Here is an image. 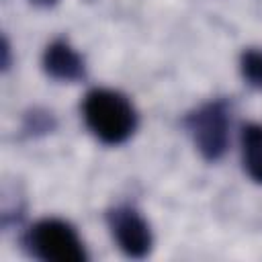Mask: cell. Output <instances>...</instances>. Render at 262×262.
<instances>
[{
	"mask_svg": "<svg viewBox=\"0 0 262 262\" xmlns=\"http://www.w3.org/2000/svg\"><path fill=\"white\" fill-rule=\"evenodd\" d=\"M84 119L104 143H123L137 125L131 102L115 90H92L84 98Z\"/></svg>",
	"mask_w": 262,
	"mask_h": 262,
	"instance_id": "obj_1",
	"label": "cell"
},
{
	"mask_svg": "<svg viewBox=\"0 0 262 262\" xmlns=\"http://www.w3.org/2000/svg\"><path fill=\"white\" fill-rule=\"evenodd\" d=\"M33 256L45 262H84V246L74 227L59 219H43L35 223L27 235Z\"/></svg>",
	"mask_w": 262,
	"mask_h": 262,
	"instance_id": "obj_2",
	"label": "cell"
},
{
	"mask_svg": "<svg viewBox=\"0 0 262 262\" xmlns=\"http://www.w3.org/2000/svg\"><path fill=\"white\" fill-rule=\"evenodd\" d=\"M188 129L194 145L207 160L223 156L229 137V119L223 102H211L188 117Z\"/></svg>",
	"mask_w": 262,
	"mask_h": 262,
	"instance_id": "obj_3",
	"label": "cell"
},
{
	"mask_svg": "<svg viewBox=\"0 0 262 262\" xmlns=\"http://www.w3.org/2000/svg\"><path fill=\"white\" fill-rule=\"evenodd\" d=\"M108 225L113 229V235L119 244V248L131 256V258H143L151 248V231L145 223V219L129 209L119 207L108 213Z\"/></svg>",
	"mask_w": 262,
	"mask_h": 262,
	"instance_id": "obj_4",
	"label": "cell"
},
{
	"mask_svg": "<svg viewBox=\"0 0 262 262\" xmlns=\"http://www.w3.org/2000/svg\"><path fill=\"white\" fill-rule=\"evenodd\" d=\"M45 72L55 80H80L84 78V59L66 43V41H53L43 55Z\"/></svg>",
	"mask_w": 262,
	"mask_h": 262,
	"instance_id": "obj_5",
	"label": "cell"
},
{
	"mask_svg": "<svg viewBox=\"0 0 262 262\" xmlns=\"http://www.w3.org/2000/svg\"><path fill=\"white\" fill-rule=\"evenodd\" d=\"M242 147H244V166L248 174L262 182V127L248 125L242 135Z\"/></svg>",
	"mask_w": 262,
	"mask_h": 262,
	"instance_id": "obj_6",
	"label": "cell"
},
{
	"mask_svg": "<svg viewBox=\"0 0 262 262\" xmlns=\"http://www.w3.org/2000/svg\"><path fill=\"white\" fill-rule=\"evenodd\" d=\"M242 72L252 86L262 90V51L260 49H248L242 55Z\"/></svg>",
	"mask_w": 262,
	"mask_h": 262,
	"instance_id": "obj_7",
	"label": "cell"
},
{
	"mask_svg": "<svg viewBox=\"0 0 262 262\" xmlns=\"http://www.w3.org/2000/svg\"><path fill=\"white\" fill-rule=\"evenodd\" d=\"M8 51H10L8 41H6V39H2V68H4V70H6V68H8V63H10V59H8Z\"/></svg>",
	"mask_w": 262,
	"mask_h": 262,
	"instance_id": "obj_8",
	"label": "cell"
}]
</instances>
